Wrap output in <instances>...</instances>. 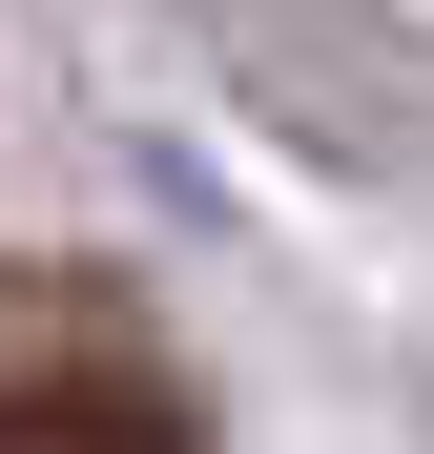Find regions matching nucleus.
Returning a JSON list of instances; mask_svg holds the SVG:
<instances>
[{"instance_id":"obj_1","label":"nucleus","mask_w":434,"mask_h":454,"mask_svg":"<svg viewBox=\"0 0 434 454\" xmlns=\"http://www.w3.org/2000/svg\"><path fill=\"white\" fill-rule=\"evenodd\" d=\"M0 454H186V393L104 289H21L0 269Z\"/></svg>"}]
</instances>
